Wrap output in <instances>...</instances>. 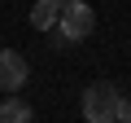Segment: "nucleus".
I'll return each mask as SVG.
<instances>
[{
	"label": "nucleus",
	"instance_id": "obj_1",
	"mask_svg": "<svg viewBox=\"0 0 131 123\" xmlns=\"http://www.w3.org/2000/svg\"><path fill=\"white\" fill-rule=\"evenodd\" d=\"M118 101H122V92L114 88V84H88V92H83V119L88 123H114V114H118Z\"/></svg>",
	"mask_w": 131,
	"mask_h": 123
},
{
	"label": "nucleus",
	"instance_id": "obj_2",
	"mask_svg": "<svg viewBox=\"0 0 131 123\" xmlns=\"http://www.w3.org/2000/svg\"><path fill=\"white\" fill-rule=\"evenodd\" d=\"M92 27H96L92 5H83V0H66L61 13H57V27H52V31H61V35H66V44H79V40H88V35H92Z\"/></svg>",
	"mask_w": 131,
	"mask_h": 123
},
{
	"label": "nucleus",
	"instance_id": "obj_3",
	"mask_svg": "<svg viewBox=\"0 0 131 123\" xmlns=\"http://www.w3.org/2000/svg\"><path fill=\"white\" fill-rule=\"evenodd\" d=\"M31 79V66L18 48H0V92H22V84Z\"/></svg>",
	"mask_w": 131,
	"mask_h": 123
},
{
	"label": "nucleus",
	"instance_id": "obj_4",
	"mask_svg": "<svg viewBox=\"0 0 131 123\" xmlns=\"http://www.w3.org/2000/svg\"><path fill=\"white\" fill-rule=\"evenodd\" d=\"M35 119V110L18 97V92H9L5 101H0V123H31Z\"/></svg>",
	"mask_w": 131,
	"mask_h": 123
},
{
	"label": "nucleus",
	"instance_id": "obj_5",
	"mask_svg": "<svg viewBox=\"0 0 131 123\" xmlns=\"http://www.w3.org/2000/svg\"><path fill=\"white\" fill-rule=\"evenodd\" d=\"M57 13H61L57 0H39V5L31 9V27H35V31H52V27H57Z\"/></svg>",
	"mask_w": 131,
	"mask_h": 123
},
{
	"label": "nucleus",
	"instance_id": "obj_6",
	"mask_svg": "<svg viewBox=\"0 0 131 123\" xmlns=\"http://www.w3.org/2000/svg\"><path fill=\"white\" fill-rule=\"evenodd\" d=\"M114 123H131V97H122V101H118V114H114Z\"/></svg>",
	"mask_w": 131,
	"mask_h": 123
},
{
	"label": "nucleus",
	"instance_id": "obj_7",
	"mask_svg": "<svg viewBox=\"0 0 131 123\" xmlns=\"http://www.w3.org/2000/svg\"><path fill=\"white\" fill-rule=\"evenodd\" d=\"M57 5H66V0H57Z\"/></svg>",
	"mask_w": 131,
	"mask_h": 123
}]
</instances>
